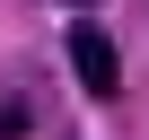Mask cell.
I'll return each mask as SVG.
<instances>
[{
	"instance_id": "1",
	"label": "cell",
	"mask_w": 149,
	"mask_h": 140,
	"mask_svg": "<svg viewBox=\"0 0 149 140\" xmlns=\"http://www.w3.org/2000/svg\"><path fill=\"white\" fill-rule=\"evenodd\" d=\"M70 70H79V88H88L97 105H114V96H123V61H114L105 26H70Z\"/></svg>"
},
{
	"instance_id": "2",
	"label": "cell",
	"mask_w": 149,
	"mask_h": 140,
	"mask_svg": "<svg viewBox=\"0 0 149 140\" xmlns=\"http://www.w3.org/2000/svg\"><path fill=\"white\" fill-rule=\"evenodd\" d=\"M0 140H26V96H0Z\"/></svg>"
}]
</instances>
